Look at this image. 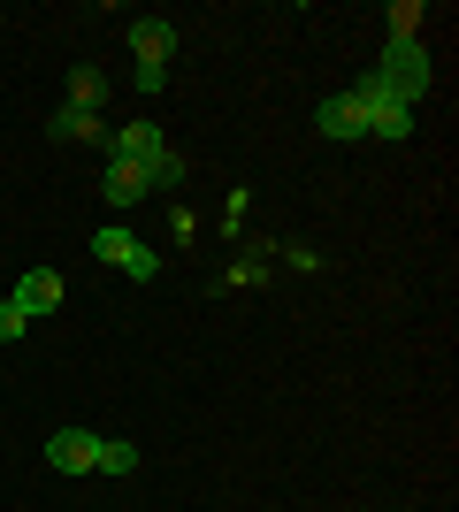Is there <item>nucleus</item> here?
Returning a JSON list of instances; mask_svg holds the SVG:
<instances>
[{
  "label": "nucleus",
  "instance_id": "nucleus-9",
  "mask_svg": "<svg viewBox=\"0 0 459 512\" xmlns=\"http://www.w3.org/2000/svg\"><path fill=\"white\" fill-rule=\"evenodd\" d=\"M100 199H108V207H138V199H146V176L108 161V169H100Z\"/></svg>",
  "mask_w": 459,
  "mask_h": 512
},
{
  "label": "nucleus",
  "instance_id": "nucleus-12",
  "mask_svg": "<svg viewBox=\"0 0 459 512\" xmlns=\"http://www.w3.org/2000/svg\"><path fill=\"white\" fill-rule=\"evenodd\" d=\"M54 138H77V146H92V138H108V123H100V115H85V107H62V115H54Z\"/></svg>",
  "mask_w": 459,
  "mask_h": 512
},
{
  "label": "nucleus",
  "instance_id": "nucleus-6",
  "mask_svg": "<svg viewBox=\"0 0 459 512\" xmlns=\"http://www.w3.org/2000/svg\"><path fill=\"white\" fill-rule=\"evenodd\" d=\"M92 459H100V436H92V428H54V436H46V467L54 474H92Z\"/></svg>",
  "mask_w": 459,
  "mask_h": 512
},
{
  "label": "nucleus",
  "instance_id": "nucleus-14",
  "mask_svg": "<svg viewBox=\"0 0 459 512\" xmlns=\"http://www.w3.org/2000/svg\"><path fill=\"white\" fill-rule=\"evenodd\" d=\"M261 276H268V268H261V253H245V260H238V268H230L222 283H261Z\"/></svg>",
  "mask_w": 459,
  "mask_h": 512
},
{
  "label": "nucleus",
  "instance_id": "nucleus-13",
  "mask_svg": "<svg viewBox=\"0 0 459 512\" xmlns=\"http://www.w3.org/2000/svg\"><path fill=\"white\" fill-rule=\"evenodd\" d=\"M16 337H31V314L16 299H0V344H16Z\"/></svg>",
  "mask_w": 459,
  "mask_h": 512
},
{
  "label": "nucleus",
  "instance_id": "nucleus-1",
  "mask_svg": "<svg viewBox=\"0 0 459 512\" xmlns=\"http://www.w3.org/2000/svg\"><path fill=\"white\" fill-rule=\"evenodd\" d=\"M108 161H123V169H138L146 176V192H169V184H184V153H169V130L161 123H123V130H108Z\"/></svg>",
  "mask_w": 459,
  "mask_h": 512
},
{
  "label": "nucleus",
  "instance_id": "nucleus-5",
  "mask_svg": "<svg viewBox=\"0 0 459 512\" xmlns=\"http://www.w3.org/2000/svg\"><path fill=\"white\" fill-rule=\"evenodd\" d=\"M131 62L138 69H169L176 62V23L169 16H138L131 23Z\"/></svg>",
  "mask_w": 459,
  "mask_h": 512
},
{
  "label": "nucleus",
  "instance_id": "nucleus-11",
  "mask_svg": "<svg viewBox=\"0 0 459 512\" xmlns=\"http://www.w3.org/2000/svg\"><path fill=\"white\" fill-rule=\"evenodd\" d=\"M92 474H138V444H131V436H100V459H92Z\"/></svg>",
  "mask_w": 459,
  "mask_h": 512
},
{
  "label": "nucleus",
  "instance_id": "nucleus-8",
  "mask_svg": "<svg viewBox=\"0 0 459 512\" xmlns=\"http://www.w3.org/2000/svg\"><path fill=\"white\" fill-rule=\"evenodd\" d=\"M16 306L31 321L54 314V306H62V276H54V268H23V276H16Z\"/></svg>",
  "mask_w": 459,
  "mask_h": 512
},
{
  "label": "nucleus",
  "instance_id": "nucleus-4",
  "mask_svg": "<svg viewBox=\"0 0 459 512\" xmlns=\"http://www.w3.org/2000/svg\"><path fill=\"white\" fill-rule=\"evenodd\" d=\"M92 260H108V268H123L131 283H153V276H161V260H153V245H138V230H123V222H100V230H92Z\"/></svg>",
  "mask_w": 459,
  "mask_h": 512
},
{
  "label": "nucleus",
  "instance_id": "nucleus-2",
  "mask_svg": "<svg viewBox=\"0 0 459 512\" xmlns=\"http://www.w3.org/2000/svg\"><path fill=\"white\" fill-rule=\"evenodd\" d=\"M368 77H375L383 92H391L398 107H414L421 92L437 85V69H429V46H421V39H391V46H383V62H375Z\"/></svg>",
  "mask_w": 459,
  "mask_h": 512
},
{
  "label": "nucleus",
  "instance_id": "nucleus-10",
  "mask_svg": "<svg viewBox=\"0 0 459 512\" xmlns=\"http://www.w3.org/2000/svg\"><path fill=\"white\" fill-rule=\"evenodd\" d=\"M100 100H108V77L100 69H69V107H85V115H100Z\"/></svg>",
  "mask_w": 459,
  "mask_h": 512
},
{
  "label": "nucleus",
  "instance_id": "nucleus-3",
  "mask_svg": "<svg viewBox=\"0 0 459 512\" xmlns=\"http://www.w3.org/2000/svg\"><path fill=\"white\" fill-rule=\"evenodd\" d=\"M345 92H352V107H360V130H368V138H383V146H406V138H414V107H398L375 77H360V85H345Z\"/></svg>",
  "mask_w": 459,
  "mask_h": 512
},
{
  "label": "nucleus",
  "instance_id": "nucleus-7",
  "mask_svg": "<svg viewBox=\"0 0 459 512\" xmlns=\"http://www.w3.org/2000/svg\"><path fill=\"white\" fill-rule=\"evenodd\" d=\"M314 130H322L329 146H360L368 130H360V107H352V92H329L322 107H314Z\"/></svg>",
  "mask_w": 459,
  "mask_h": 512
}]
</instances>
